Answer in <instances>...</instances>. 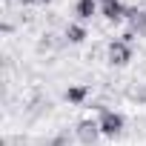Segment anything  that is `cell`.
Masks as SVG:
<instances>
[{
	"mask_svg": "<svg viewBox=\"0 0 146 146\" xmlns=\"http://www.w3.org/2000/svg\"><path fill=\"white\" fill-rule=\"evenodd\" d=\"M106 57H109L112 66H126L132 60V46L123 43V40H112L109 49H106Z\"/></svg>",
	"mask_w": 146,
	"mask_h": 146,
	"instance_id": "obj_1",
	"label": "cell"
},
{
	"mask_svg": "<svg viewBox=\"0 0 146 146\" xmlns=\"http://www.w3.org/2000/svg\"><path fill=\"white\" fill-rule=\"evenodd\" d=\"M100 132L103 135H109V137H115V135H120L123 132V115L120 112H112V109H103V115H100Z\"/></svg>",
	"mask_w": 146,
	"mask_h": 146,
	"instance_id": "obj_2",
	"label": "cell"
},
{
	"mask_svg": "<svg viewBox=\"0 0 146 146\" xmlns=\"http://www.w3.org/2000/svg\"><path fill=\"white\" fill-rule=\"evenodd\" d=\"M100 135H103V132H100V123H98V120H80V123H78V137H80V143L92 146Z\"/></svg>",
	"mask_w": 146,
	"mask_h": 146,
	"instance_id": "obj_3",
	"label": "cell"
},
{
	"mask_svg": "<svg viewBox=\"0 0 146 146\" xmlns=\"http://www.w3.org/2000/svg\"><path fill=\"white\" fill-rule=\"evenodd\" d=\"M100 12H103V17H106L109 23H120V20H126V17H129V9L120 3V0H112V3L100 6Z\"/></svg>",
	"mask_w": 146,
	"mask_h": 146,
	"instance_id": "obj_4",
	"label": "cell"
},
{
	"mask_svg": "<svg viewBox=\"0 0 146 146\" xmlns=\"http://www.w3.org/2000/svg\"><path fill=\"white\" fill-rule=\"evenodd\" d=\"M98 0H78L75 3V17L80 20V23H86V20H92L95 15H98Z\"/></svg>",
	"mask_w": 146,
	"mask_h": 146,
	"instance_id": "obj_5",
	"label": "cell"
},
{
	"mask_svg": "<svg viewBox=\"0 0 146 146\" xmlns=\"http://www.w3.org/2000/svg\"><path fill=\"white\" fill-rule=\"evenodd\" d=\"M86 98H89V86H69L66 89V100L75 103V106H83Z\"/></svg>",
	"mask_w": 146,
	"mask_h": 146,
	"instance_id": "obj_6",
	"label": "cell"
},
{
	"mask_svg": "<svg viewBox=\"0 0 146 146\" xmlns=\"http://www.w3.org/2000/svg\"><path fill=\"white\" fill-rule=\"evenodd\" d=\"M89 35H86V26L83 23H69L66 26V40L69 43H83Z\"/></svg>",
	"mask_w": 146,
	"mask_h": 146,
	"instance_id": "obj_7",
	"label": "cell"
},
{
	"mask_svg": "<svg viewBox=\"0 0 146 146\" xmlns=\"http://www.w3.org/2000/svg\"><path fill=\"white\" fill-rule=\"evenodd\" d=\"M129 26H132V32H137V35H143L146 32V12H137V9H129Z\"/></svg>",
	"mask_w": 146,
	"mask_h": 146,
	"instance_id": "obj_8",
	"label": "cell"
},
{
	"mask_svg": "<svg viewBox=\"0 0 146 146\" xmlns=\"http://www.w3.org/2000/svg\"><path fill=\"white\" fill-rule=\"evenodd\" d=\"M54 146H66V137H63V135H60V137H57V140H54Z\"/></svg>",
	"mask_w": 146,
	"mask_h": 146,
	"instance_id": "obj_9",
	"label": "cell"
},
{
	"mask_svg": "<svg viewBox=\"0 0 146 146\" xmlns=\"http://www.w3.org/2000/svg\"><path fill=\"white\" fill-rule=\"evenodd\" d=\"M98 3H100V6H106V3H112V0H98Z\"/></svg>",
	"mask_w": 146,
	"mask_h": 146,
	"instance_id": "obj_10",
	"label": "cell"
}]
</instances>
